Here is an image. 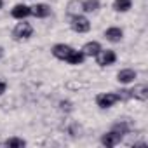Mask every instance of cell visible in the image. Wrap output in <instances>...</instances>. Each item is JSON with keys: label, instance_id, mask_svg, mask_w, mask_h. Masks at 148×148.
Returning a JSON list of instances; mask_svg holds the SVG:
<instances>
[{"label": "cell", "instance_id": "1", "mask_svg": "<svg viewBox=\"0 0 148 148\" xmlns=\"http://www.w3.org/2000/svg\"><path fill=\"white\" fill-rule=\"evenodd\" d=\"M70 28L75 33H87L91 30V23L86 16L79 14V16H71L70 18Z\"/></svg>", "mask_w": 148, "mask_h": 148}, {"label": "cell", "instance_id": "2", "mask_svg": "<svg viewBox=\"0 0 148 148\" xmlns=\"http://www.w3.org/2000/svg\"><path fill=\"white\" fill-rule=\"evenodd\" d=\"M32 35H33V26H32L30 23L23 21V19H21V23H18V25L14 26V30H12V38H14V40H26V38H30Z\"/></svg>", "mask_w": 148, "mask_h": 148}, {"label": "cell", "instance_id": "3", "mask_svg": "<svg viewBox=\"0 0 148 148\" xmlns=\"http://www.w3.org/2000/svg\"><path fill=\"white\" fill-rule=\"evenodd\" d=\"M115 103H119V96H117V92H101V94L96 96V105H98L101 110L112 108Z\"/></svg>", "mask_w": 148, "mask_h": 148}, {"label": "cell", "instance_id": "4", "mask_svg": "<svg viewBox=\"0 0 148 148\" xmlns=\"http://www.w3.org/2000/svg\"><path fill=\"white\" fill-rule=\"evenodd\" d=\"M96 61H98V64L101 66V68H105V66H112L115 61H117V54H115V51H110V49H106V51H99V54L96 56Z\"/></svg>", "mask_w": 148, "mask_h": 148}, {"label": "cell", "instance_id": "5", "mask_svg": "<svg viewBox=\"0 0 148 148\" xmlns=\"http://www.w3.org/2000/svg\"><path fill=\"white\" fill-rule=\"evenodd\" d=\"M122 134H119L117 131H108V132H105L103 136H101V145L103 146H117L120 141H122Z\"/></svg>", "mask_w": 148, "mask_h": 148}, {"label": "cell", "instance_id": "6", "mask_svg": "<svg viewBox=\"0 0 148 148\" xmlns=\"http://www.w3.org/2000/svg\"><path fill=\"white\" fill-rule=\"evenodd\" d=\"M103 47H101V44L99 42H96V40H91V42H86L84 44V47L80 49L82 51V54L86 56V58H96L98 54H99V51H101Z\"/></svg>", "mask_w": 148, "mask_h": 148}, {"label": "cell", "instance_id": "7", "mask_svg": "<svg viewBox=\"0 0 148 148\" xmlns=\"http://www.w3.org/2000/svg\"><path fill=\"white\" fill-rule=\"evenodd\" d=\"M71 51H73V47L68 45V44H56V45H52V49H51L52 56H54L56 59H61V61H64L66 56H68Z\"/></svg>", "mask_w": 148, "mask_h": 148}, {"label": "cell", "instance_id": "8", "mask_svg": "<svg viewBox=\"0 0 148 148\" xmlns=\"http://www.w3.org/2000/svg\"><path fill=\"white\" fill-rule=\"evenodd\" d=\"M136 77H138V73H136V70H132V68H124V70H120V71L117 73V80H119L120 84H131V82H134Z\"/></svg>", "mask_w": 148, "mask_h": 148}, {"label": "cell", "instance_id": "9", "mask_svg": "<svg viewBox=\"0 0 148 148\" xmlns=\"http://www.w3.org/2000/svg\"><path fill=\"white\" fill-rule=\"evenodd\" d=\"M11 16L14 18V19H25V18H28V16H32V9L28 7V5H25V4H18V5H14L12 7V11H11Z\"/></svg>", "mask_w": 148, "mask_h": 148}, {"label": "cell", "instance_id": "10", "mask_svg": "<svg viewBox=\"0 0 148 148\" xmlns=\"http://www.w3.org/2000/svg\"><path fill=\"white\" fill-rule=\"evenodd\" d=\"M30 9H32V16H35L38 19H45V18L51 16V7L47 4H35Z\"/></svg>", "mask_w": 148, "mask_h": 148}, {"label": "cell", "instance_id": "11", "mask_svg": "<svg viewBox=\"0 0 148 148\" xmlns=\"http://www.w3.org/2000/svg\"><path fill=\"white\" fill-rule=\"evenodd\" d=\"M129 94H131V99H139V101H146L148 98V86L146 84H139L136 86L134 89H129Z\"/></svg>", "mask_w": 148, "mask_h": 148}, {"label": "cell", "instance_id": "12", "mask_svg": "<svg viewBox=\"0 0 148 148\" xmlns=\"http://www.w3.org/2000/svg\"><path fill=\"white\" fill-rule=\"evenodd\" d=\"M122 37H124V32H122L119 26H110V28L105 32V38H106L108 42H112V44L120 42V40H122Z\"/></svg>", "mask_w": 148, "mask_h": 148}, {"label": "cell", "instance_id": "13", "mask_svg": "<svg viewBox=\"0 0 148 148\" xmlns=\"http://www.w3.org/2000/svg\"><path fill=\"white\" fill-rule=\"evenodd\" d=\"M82 0H70L66 4V14L71 18V16H79L82 14Z\"/></svg>", "mask_w": 148, "mask_h": 148}, {"label": "cell", "instance_id": "14", "mask_svg": "<svg viewBox=\"0 0 148 148\" xmlns=\"http://www.w3.org/2000/svg\"><path fill=\"white\" fill-rule=\"evenodd\" d=\"M66 63H70V64H82L84 61H86V56L82 54V51H75V49H73L68 56H66V59H64Z\"/></svg>", "mask_w": 148, "mask_h": 148}, {"label": "cell", "instance_id": "15", "mask_svg": "<svg viewBox=\"0 0 148 148\" xmlns=\"http://www.w3.org/2000/svg\"><path fill=\"white\" fill-rule=\"evenodd\" d=\"M101 7L99 0H82V11L87 12V14H92V12H98Z\"/></svg>", "mask_w": 148, "mask_h": 148}, {"label": "cell", "instance_id": "16", "mask_svg": "<svg viewBox=\"0 0 148 148\" xmlns=\"http://www.w3.org/2000/svg\"><path fill=\"white\" fill-rule=\"evenodd\" d=\"M131 7H132V0H113L115 12H127Z\"/></svg>", "mask_w": 148, "mask_h": 148}, {"label": "cell", "instance_id": "17", "mask_svg": "<svg viewBox=\"0 0 148 148\" xmlns=\"http://www.w3.org/2000/svg\"><path fill=\"white\" fill-rule=\"evenodd\" d=\"M112 129H113V131H117L119 134L125 136V134H129V132H131L132 125H131L129 122H125V120H119V122H115V124H113V127H112Z\"/></svg>", "mask_w": 148, "mask_h": 148}, {"label": "cell", "instance_id": "18", "mask_svg": "<svg viewBox=\"0 0 148 148\" xmlns=\"http://www.w3.org/2000/svg\"><path fill=\"white\" fill-rule=\"evenodd\" d=\"M4 146H7V148H23V146H26V141L23 138H9L7 141H4Z\"/></svg>", "mask_w": 148, "mask_h": 148}, {"label": "cell", "instance_id": "19", "mask_svg": "<svg viewBox=\"0 0 148 148\" xmlns=\"http://www.w3.org/2000/svg\"><path fill=\"white\" fill-rule=\"evenodd\" d=\"M58 105H59V110H61V112H66V113H68V112L73 110V105H71V101H68V99H63V101H59Z\"/></svg>", "mask_w": 148, "mask_h": 148}, {"label": "cell", "instance_id": "20", "mask_svg": "<svg viewBox=\"0 0 148 148\" xmlns=\"http://www.w3.org/2000/svg\"><path fill=\"white\" fill-rule=\"evenodd\" d=\"M68 132H70L71 136H80V125H77V124H71V125L68 127Z\"/></svg>", "mask_w": 148, "mask_h": 148}, {"label": "cell", "instance_id": "21", "mask_svg": "<svg viewBox=\"0 0 148 148\" xmlns=\"http://www.w3.org/2000/svg\"><path fill=\"white\" fill-rule=\"evenodd\" d=\"M5 89H7V84L5 82H0V96L5 92Z\"/></svg>", "mask_w": 148, "mask_h": 148}, {"label": "cell", "instance_id": "22", "mask_svg": "<svg viewBox=\"0 0 148 148\" xmlns=\"http://www.w3.org/2000/svg\"><path fill=\"white\" fill-rule=\"evenodd\" d=\"M2 56H4V49L0 47V59H2Z\"/></svg>", "mask_w": 148, "mask_h": 148}, {"label": "cell", "instance_id": "23", "mask_svg": "<svg viewBox=\"0 0 148 148\" xmlns=\"http://www.w3.org/2000/svg\"><path fill=\"white\" fill-rule=\"evenodd\" d=\"M4 7V0H0V9H2Z\"/></svg>", "mask_w": 148, "mask_h": 148}]
</instances>
